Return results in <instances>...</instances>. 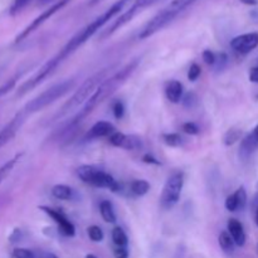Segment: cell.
Returning <instances> with one entry per match:
<instances>
[{"instance_id":"cell-1","label":"cell","mask_w":258,"mask_h":258,"mask_svg":"<svg viewBox=\"0 0 258 258\" xmlns=\"http://www.w3.org/2000/svg\"><path fill=\"white\" fill-rule=\"evenodd\" d=\"M139 63H140V58H135L134 60L128 62L125 67L121 68L118 72H116L115 75L106 78V80L96 88L93 95L88 98L87 102L83 105V107L81 108L80 112L72 118V121L68 123V126H70V127H73V126L78 125L81 121L85 120L88 115H91V113H92L93 111L106 100V98L110 97L118 87H121V86L128 80V77H130V76L135 72L136 68H138Z\"/></svg>"},{"instance_id":"cell-2","label":"cell","mask_w":258,"mask_h":258,"mask_svg":"<svg viewBox=\"0 0 258 258\" xmlns=\"http://www.w3.org/2000/svg\"><path fill=\"white\" fill-rule=\"evenodd\" d=\"M130 2L131 0H117V2H116L115 4L111 5L103 14H101L100 17L96 18L93 22H91L90 24L86 25V27L83 28V29H81L80 32L76 33V34L71 38L70 42L59 50V53L52 58L53 63L58 67L66 58L70 57L75 50H77L81 45L85 44L97 30H100L101 28L106 24V23L110 22L115 15L120 14L121 10H122L123 8L126 7V4H128Z\"/></svg>"},{"instance_id":"cell-3","label":"cell","mask_w":258,"mask_h":258,"mask_svg":"<svg viewBox=\"0 0 258 258\" xmlns=\"http://www.w3.org/2000/svg\"><path fill=\"white\" fill-rule=\"evenodd\" d=\"M110 70L111 67L103 68V70L98 71V72H96L95 75L91 76L90 78H87V80L80 86V88L73 93L72 97H70V100H68L67 102L60 107V110L55 113V116L53 117V121L55 122V121L60 120V118L67 116L68 113H71L72 111L77 110L81 105H85V103L87 102L88 98L93 95L96 88H97L98 86H100L106 78H107L106 76H107L108 71Z\"/></svg>"},{"instance_id":"cell-4","label":"cell","mask_w":258,"mask_h":258,"mask_svg":"<svg viewBox=\"0 0 258 258\" xmlns=\"http://www.w3.org/2000/svg\"><path fill=\"white\" fill-rule=\"evenodd\" d=\"M196 2L197 0H171L170 4L166 5L153 19H150L146 23V25L141 29L140 34H139V38L140 39H146V38L151 37L155 33L160 32L161 29L168 27L176 17H179L181 13L185 12Z\"/></svg>"},{"instance_id":"cell-5","label":"cell","mask_w":258,"mask_h":258,"mask_svg":"<svg viewBox=\"0 0 258 258\" xmlns=\"http://www.w3.org/2000/svg\"><path fill=\"white\" fill-rule=\"evenodd\" d=\"M76 85L75 80H66L63 82L57 83V85L52 86V87L47 88L45 91H43L40 95H38L37 97L33 98L32 101L25 105V107L23 108L27 115H30V113L38 112V111L43 110L47 106L52 105L53 102H55L57 100L62 98L63 96L67 95Z\"/></svg>"},{"instance_id":"cell-6","label":"cell","mask_w":258,"mask_h":258,"mask_svg":"<svg viewBox=\"0 0 258 258\" xmlns=\"http://www.w3.org/2000/svg\"><path fill=\"white\" fill-rule=\"evenodd\" d=\"M77 175L83 183L96 188H105L112 193L121 191V184L111 174L92 165H82L77 169Z\"/></svg>"},{"instance_id":"cell-7","label":"cell","mask_w":258,"mask_h":258,"mask_svg":"<svg viewBox=\"0 0 258 258\" xmlns=\"http://www.w3.org/2000/svg\"><path fill=\"white\" fill-rule=\"evenodd\" d=\"M184 186V173L176 170L169 175L160 196V206L165 211H170L178 204Z\"/></svg>"},{"instance_id":"cell-8","label":"cell","mask_w":258,"mask_h":258,"mask_svg":"<svg viewBox=\"0 0 258 258\" xmlns=\"http://www.w3.org/2000/svg\"><path fill=\"white\" fill-rule=\"evenodd\" d=\"M70 2H71V0H58L57 3H54V4L50 5V7L48 8L47 10H44V12H43L42 14L39 15V17L35 18V19L33 20V22L30 23V24L28 25V27L25 28V29L23 30V32L20 33L19 35H18L17 39H15V42H22L23 39H25V38H27L28 35L32 34V33L34 32V30H37L38 28H39L40 25L43 24V23L47 22V20L49 19L50 17H53V15H54L55 13L59 12V10L62 9V8H64L66 5H67Z\"/></svg>"},{"instance_id":"cell-9","label":"cell","mask_w":258,"mask_h":258,"mask_svg":"<svg viewBox=\"0 0 258 258\" xmlns=\"http://www.w3.org/2000/svg\"><path fill=\"white\" fill-rule=\"evenodd\" d=\"M27 116L28 115L24 111H20V112H18L17 115H15L14 117L0 130V149H2L3 146L7 145L9 141H12L13 139L15 138L18 131L20 130L22 125L24 123Z\"/></svg>"},{"instance_id":"cell-10","label":"cell","mask_w":258,"mask_h":258,"mask_svg":"<svg viewBox=\"0 0 258 258\" xmlns=\"http://www.w3.org/2000/svg\"><path fill=\"white\" fill-rule=\"evenodd\" d=\"M39 209L40 211L44 212L47 216H49L50 218H52L53 221L58 224L60 233H62L63 236L75 237V234H76L75 224H73L72 222H71L70 219H68L67 217L62 213V212L57 211V209L49 208V207H45V206L39 207Z\"/></svg>"},{"instance_id":"cell-11","label":"cell","mask_w":258,"mask_h":258,"mask_svg":"<svg viewBox=\"0 0 258 258\" xmlns=\"http://www.w3.org/2000/svg\"><path fill=\"white\" fill-rule=\"evenodd\" d=\"M258 47V33L251 32L234 37L231 40V48L237 53L247 54Z\"/></svg>"},{"instance_id":"cell-12","label":"cell","mask_w":258,"mask_h":258,"mask_svg":"<svg viewBox=\"0 0 258 258\" xmlns=\"http://www.w3.org/2000/svg\"><path fill=\"white\" fill-rule=\"evenodd\" d=\"M111 145L116 146V148L125 149V150H139L143 148V140L141 138L136 135H126L122 133H113L108 139Z\"/></svg>"},{"instance_id":"cell-13","label":"cell","mask_w":258,"mask_h":258,"mask_svg":"<svg viewBox=\"0 0 258 258\" xmlns=\"http://www.w3.org/2000/svg\"><path fill=\"white\" fill-rule=\"evenodd\" d=\"M258 149V125L247 136H244L239 146V158L247 160Z\"/></svg>"},{"instance_id":"cell-14","label":"cell","mask_w":258,"mask_h":258,"mask_svg":"<svg viewBox=\"0 0 258 258\" xmlns=\"http://www.w3.org/2000/svg\"><path fill=\"white\" fill-rule=\"evenodd\" d=\"M113 133H116V127L108 121H98L92 127L90 128L87 134L88 139H98V138H110Z\"/></svg>"},{"instance_id":"cell-15","label":"cell","mask_w":258,"mask_h":258,"mask_svg":"<svg viewBox=\"0 0 258 258\" xmlns=\"http://www.w3.org/2000/svg\"><path fill=\"white\" fill-rule=\"evenodd\" d=\"M229 234L233 238L236 246L243 247L246 243V232H244L243 226H242L241 222L236 218H231L228 221V229Z\"/></svg>"},{"instance_id":"cell-16","label":"cell","mask_w":258,"mask_h":258,"mask_svg":"<svg viewBox=\"0 0 258 258\" xmlns=\"http://www.w3.org/2000/svg\"><path fill=\"white\" fill-rule=\"evenodd\" d=\"M183 85L179 81L173 80L166 83L165 86V96L171 103H179L183 98Z\"/></svg>"},{"instance_id":"cell-17","label":"cell","mask_w":258,"mask_h":258,"mask_svg":"<svg viewBox=\"0 0 258 258\" xmlns=\"http://www.w3.org/2000/svg\"><path fill=\"white\" fill-rule=\"evenodd\" d=\"M52 196L59 201H72L75 198V190L64 184H57L52 188Z\"/></svg>"},{"instance_id":"cell-18","label":"cell","mask_w":258,"mask_h":258,"mask_svg":"<svg viewBox=\"0 0 258 258\" xmlns=\"http://www.w3.org/2000/svg\"><path fill=\"white\" fill-rule=\"evenodd\" d=\"M158 2H160V0H136V2L131 5L130 9L126 10L125 13H126V15H127V17L133 20L134 17H135L136 14H139L140 12L145 10L146 8L151 7V5H154L155 3H158Z\"/></svg>"},{"instance_id":"cell-19","label":"cell","mask_w":258,"mask_h":258,"mask_svg":"<svg viewBox=\"0 0 258 258\" xmlns=\"http://www.w3.org/2000/svg\"><path fill=\"white\" fill-rule=\"evenodd\" d=\"M100 213L102 216L103 221L107 223H115L116 222V213L113 209L112 203L110 201H102L100 204Z\"/></svg>"},{"instance_id":"cell-20","label":"cell","mask_w":258,"mask_h":258,"mask_svg":"<svg viewBox=\"0 0 258 258\" xmlns=\"http://www.w3.org/2000/svg\"><path fill=\"white\" fill-rule=\"evenodd\" d=\"M150 190V184L149 181L144 180V179H136L133 180L130 184V191L136 197H143L149 193Z\"/></svg>"},{"instance_id":"cell-21","label":"cell","mask_w":258,"mask_h":258,"mask_svg":"<svg viewBox=\"0 0 258 258\" xmlns=\"http://www.w3.org/2000/svg\"><path fill=\"white\" fill-rule=\"evenodd\" d=\"M218 242L221 248L223 249L224 252H227V253H232V252L234 251L236 243H234L233 238H232V236L229 234L228 231H222L221 233H219Z\"/></svg>"},{"instance_id":"cell-22","label":"cell","mask_w":258,"mask_h":258,"mask_svg":"<svg viewBox=\"0 0 258 258\" xmlns=\"http://www.w3.org/2000/svg\"><path fill=\"white\" fill-rule=\"evenodd\" d=\"M161 139H163V141L166 145L171 146V148H179V146H181L184 144L183 136L178 133L163 134V135H161Z\"/></svg>"},{"instance_id":"cell-23","label":"cell","mask_w":258,"mask_h":258,"mask_svg":"<svg viewBox=\"0 0 258 258\" xmlns=\"http://www.w3.org/2000/svg\"><path fill=\"white\" fill-rule=\"evenodd\" d=\"M112 241L113 243L116 244L117 247H126L128 243V239H127V236H126L125 231H123L121 227H115V228L112 229Z\"/></svg>"},{"instance_id":"cell-24","label":"cell","mask_w":258,"mask_h":258,"mask_svg":"<svg viewBox=\"0 0 258 258\" xmlns=\"http://www.w3.org/2000/svg\"><path fill=\"white\" fill-rule=\"evenodd\" d=\"M242 136V130L241 128H236V127H232L224 134L223 136V144L226 146H232L233 144H236L237 141L241 139Z\"/></svg>"},{"instance_id":"cell-25","label":"cell","mask_w":258,"mask_h":258,"mask_svg":"<svg viewBox=\"0 0 258 258\" xmlns=\"http://www.w3.org/2000/svg\"><path fill=\"white\" fill-rule=\"evenodd\" d=\"M19 158H20V155H17L15 158L10 159V160H8L7 163L3 164V165L0 166V185H2L3 181L8 178V175L12 173V170L14 169L15 164L18 163V159Z\"/></svg>"},{"instance_id":"cell-26","label":"cell","mask_w":258,"mask_h":258,"mask_svg":"<svg viewBox=\"0 0 258 258\" xmlns=\"http://www.w3.org/2000/svg\"><path fill=\"white\" fill-rule=\"evenodd\" d=\"M234 194V198H236L237 202V207H238V211H244L247 206V191L244 189V186H239L238 189L236 190Z\"/></svg>"},{"instance_id":"cell-27","label":"cell","mask_w":258,"mask_h":258,"mask_svg":"<svg viewBox=\"0 0 258 258\" xmlns=\"http://www.w3.org/2000/svg\"><path fill=\"white\" fill-rule=\"evenodd\" d=\"M30 3H32V0H13L9 9L10 15H17L18 13L22 12L24 8H27Z\"/></svg>"},{"instance_id":"cell-28","label":"cell","mask_w":258,"mask_h":258,"mask_svg":"<svg viewBox=\"0 0 258 258\" xmlns=\"http://www.w3.org/2000/svg\"><path fill=\"white\" fill-rule=\"evenodd\" d=\"M181 103H183V106L185 108H194L197 106V103H198V96L196 95L194 92H188L185 93V95L183 96V98H181Z\"/></svg>"},{"instance_id":"cell-29","label":"cell","mask_w":258,"mask_h":258,"mask_svg":"<svg viewBox=\"0 0 258 258\" xmlns=\"http://www.w3.org/2000/svg\"><path fill=\"white\" fill-rule=\"evenodd\" d=\"M87 233L92 242H101L103 239V231L98 226L88 227Z\"/></svg>"},{"instance_id":"cell-30","label":"cell","mask_w":258,"mask_h":258,"mask_svg":"<svg viewBox=\"0 0 258 258\" xmlns=\"http://www.w3.org/2000/svg\"><path fill=\"white\" fill-rule=\"evenodd\" d=\"M227 64H228V55H227V53L222 52L219 53V54H217L216 57V63H214V70L217 71V72H221V71H223L224 68L227 67Z\"/></svg>"},{"instance_id":"cell-31","label":"cell","mask_w":258,"mask_h":258,"mask_svg":"<svg viewBox=\"0 0 258 258\" xmlns=\"http://www.w3.org/2000/svg\"><path fill=\"white\" fill-rule=\"evenodd\" d=\"M12 256L13 258H37L34 252L27 248H15Z\"/></svg>"},{"instance_id":"cell-32","label":"cell","mask_w":258,"mask_h":258,"mask_svg":"<svg viewBox=\"0 0 258 258\" xmlns=\"http://www.w3.org/2000/svg\"><path fill=\"white\" fill-rule=\"evenodd\" d=\"M112 113L115 116V118H117V120H121L123 117V115H125V106H123V103L121 101H115L113 102Z\"/></svg>"},{"instance_id":"cell-33","label":"cell","mask_w":258,"mask_h":258,"mask_svg":"<svg viewBox=\"0 0 258 258\" xmlns=\"http://www.w3.org/2000/svg\"><path fill=\"white\" fill-rule=\"evenodd\" d=\"M201 73H202L201 66L197 64V63H193L188 71V80L191 81V82H194V81L198 80L199 76H201Z\"/></svg>"},{"instance_id":"cell-34","label":"cell","mask_w":258,"mask_h":258,"mask_svg":"<svg viewBox=\"0 0 258 258\" xmlns=\"http://www.w3.org/2000/svg\"><path fill=\"white\" fill-rule=\"evenodd\" d=\"M181 128L188 135H198L199 131H201V128H199V126L196 122H185Z\"/></svg>"},{"instance_id":"cell-35","label":"cell","mask_w":258,"mask_h":258,"mask_svg":"<svg viewBox=\"0 0 258 258\" xmlns=\"http://www.w3.org/2000/svg\"><path fill=\"white\" fill-rule=\"evenodd\" d=\"M216 57L217 54L214 52H212L211 49H206L203 52V54H202V58H203V60L208 66H214V63H216Z\"/></svg>"},{"instance_id":"cell-36","label":"cell","mask_w":258,"mask_h":258,"mask_svg":"<svg viewBox=\"0 0 258 258\" xmlns=\"http://www.w3.org/2000/svg\"><path fill=\"white\" fill-rule=\"evenodd\" d=\"M224 206H226L227 211L238 212V207H237V202H236V198H234V194H231L229 197H227Z\"/></svg>"},{"instance_id":"cell-37","label":"cell","mask_w":258,"mask_h":258,"mask_svg":"<svg viewBox=\"0 0 258 258\" xmlns=\"http://www.w3.org/2000/svg\"><path fill=\"white\" fill-rule=\"evenodd\" d=\"M15 82H17V78H13V80L8 81L7 83H4V85L0 87V97H2L3 95H5V93L9 92L10 90H13L15 86Z\"/></svg>"},{"instance_id":"cell-38","label":"cell","mask_w":258,"mask_h":258,"mask_svg":"<svg viewBox=\"0 0 258 258\" xmlns=\"http://www.w3.org/2000/svg\"><path fill=\"white\" fill-rule=\"evenodd\" d=\"M143 161L146 164H151V165H160L161 164L158 159L154 158V156L150 155V154H145V155L143 156Z\"/></svg>"},{"instance_id":"cell-39","label":"cell","mask_w":258,"mask_h":258,"mask_svg":"<svg viewBox=\"0 0 258 258\" xmlns=\"http://www.w3.org/2000/svg\"><path fill=\"white\" fill-rule=\"evenodd\" d=\"M116 258H128V251L126 249V247H117V249L115 251Z\"/></svg>"},{"instance_id":"cell-40","label":"cell","mask_w":258,"mask_h":258,"mask_svg":"<svg viewBox=\"0 0 258 258\" xmlns=\"http://www.w3.org/2000/svg\"><path fill=\"white\" fill-rule=\"evenodd\" d=\"M249 81L253 83H258V67H253L249 71Z\"/></svg>"},{"instance_id":"cell-41","label":"cell","mask_w":258,"mask_h":258,"mask_svg":"<svg viewBox=\"0 0 258 258\" xmlns=\"http://www.w3.org/2000/svg\"><path fill=\"white\" fill-rule=\"evenodd\" d=\"M10 242H18L20 239V231L19 229H15L14 232H13V234L10 236Z\"/></svg>"},{"instance_id":"cell-42","label":"cell","mask_w":258,"mask_h":258,"mask_svg":"<svg viewBox=\"0 0 258 258\" xmlns=\"http://www.w3.org/2000/svg\"><path fill=\"white\" fill-rule=\"evenodd\" d=\"M241 2L246 5H252V7L258 4V0H241Z\"/></svg>"},{"instance_id":"cell-43","label":"cell","mask_w":258,"mask_h":258,"mask_svg":"<svg viewBox=\"0 0 258 258\" xmlns=\"http://www.w3.org/2000/svg\"><path fill=\"white\" fill-rule=\"evenodd\" d=\"M42 258H58V257L55 256L54 253H50V252H49V253H48V252H47V253H43L42 254Z\"/></svg>"},{"instance_id":"cell-44","label":"cell","mask_w":258,"mask_h":258,"mask_svg":"<svg viewBox=\"0 0 258 258\" xmlns=\"http://www.w3.org/2000/svg\"><path fill=\"white\" fill-rule=\"evenodd\" d=\"M101 2H103V0H90V3H88V5H91V7H92V5L100 4Z\"/></svg>"},{"instance_id":"cell-45","label":"cell","mask_w":258,"mask_h":258,"mask_svg":"<svg viewBox=\"0 0 258 258\" xmlns=\"http://www.w3.org/2000/svg\"><path fill=\"white\" fill-rule=\"evenodd\" d=\"M254 219H256V224H257V227H258V206H257V208H256V217H254Z\"/></svg>"},{"instance_id":"cell-46","label":"cell","mask_w":258,"mask_h":258,"mask_svg":"<svg viewBox=\"0 0 258 258\" xmlns=\"http://www.w3.org/2000/svg\"><path fill=\"white\" fill-rule=\"evenodd\" d=\"M86 258H97V257H96L95 254H91L90 253V254H87V256H86Z\"/></svg>"},{"instance_id":"cell-47","label":"cell","mask_w":258,"mask_h":258,"mask_svg":"<svg viewBox=\"0 0 258 258\" xmlns=\"http://www.w3.org/2000/svg\"><path fill=\"white\" fill-rule=\"evenodd\" d=\"M42 3H47V2H50V0H40Z\"/></svg>"},{"instance_id":"cell-48","label":"cell","mask_w":258,"mask_h":258,"mask_svg":"<svg viewBox=\"0 0 258 258\" xmlns=\"http://www.w3.org/2000/svg\"><path fill=\"white\" fill-rule=\"evenodd\" d=\"M257 252H258V244H257Z\"/></svg>"},{"instance_id":"cell-49","label":"cell","mask_w":258,"mask_h":258,"mask_svg":"<svg viewBox=\"0 0 258 258\" xmlns=\"http://www.w3.org/2000/svg\"><path fill=\"white\" fill-rule=\"evenodd\" d=\"M0 204H2V199H0Z\"/></svg>"}]
</instances>
